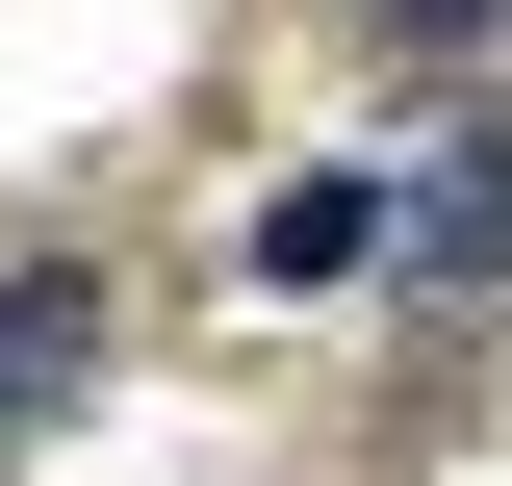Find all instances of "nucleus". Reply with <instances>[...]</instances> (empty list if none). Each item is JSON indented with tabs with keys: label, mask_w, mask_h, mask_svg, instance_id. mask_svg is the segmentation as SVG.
<instances>
[{
	"label": "nucleus",
	"mask_w": 512,
	"mask_h": 486,
	"mask_svg": "<svg viewBox=\"0 0 512 486\" xmlns=\"http://www.w3.org/2000/svg\"><path fill=\"white\" fill-rule=\"evenodd\" d=\"M410 282H436V307H487V282H512V128H461V154H436V205H410Z\"/></svg>",
	"instance_id": "1"
},
{
	"label": "nucleus",
	"mask_w": 512,
	"mask_h": 486,
	"mask_svg": "<svg viewBox=\"0 0 512 486\" xmlns=\"http://www.w3.org/2000/svg\"><path fill=\"white\" fill-rule=\"evenodd\" d=\"M77 384H103V282H52V256H26V282H0V435L77 410Z\"/></svg>",
	"instance_id": "2"
},
{
	"label": "nucleus",
	"mask_w": 512,
	"mask_h": 486,
	"mask_svg": "<svg viewBox=\"0 0 512 486\" xmlns=\"http://www.w3.org/2000/svg\"><path fill=\"white\" fill-rule=\"evenodd\" d=\"M359 256H384V180H282L256 205V282H359Z\"/></svg>",
	"instance_id": "3"
},
{
	"label": "nucleus",
	"mask_w": 512,
	"mask_h": 486,
	"mask_svg": "<svg viewBox=\"0 0 512 486\" xmlns=\"http://www.w3.org/2000/svg\"><path fill=\"white\" fill-rule=\"evenodd\" d=\"M333 26H359V52H487L512 0H333Z\"/></svg>",
	"instance_id": "4"
}]
</instances>
